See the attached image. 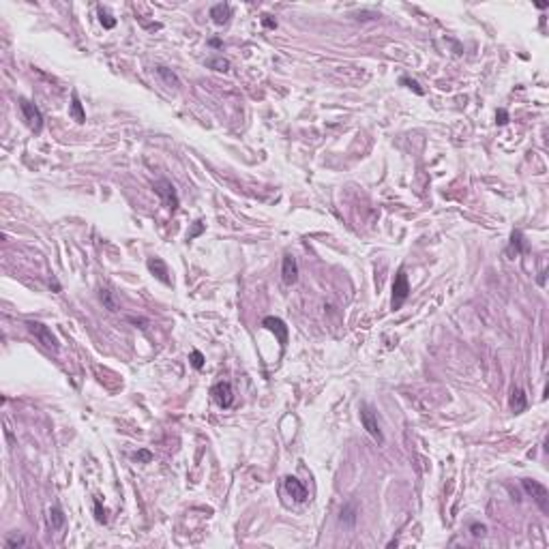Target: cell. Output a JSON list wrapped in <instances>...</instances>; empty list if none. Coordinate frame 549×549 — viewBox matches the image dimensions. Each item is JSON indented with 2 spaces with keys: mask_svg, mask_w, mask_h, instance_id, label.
<instances>
[{
  "mask_svg": "<svg viewBox=\"0 0 549 549\" xmlns=\"http://www.w3.org/2000/svg\"><path fill=\"white\" fill-rule=\"evenodd\" d=\"M262 24L266 26V28H277V22L270 15H262Z\"/></svg>",
  "mask_w": 549,
  "mask_h": 549,
  "instance_id": "f1b7e54d",
  "label": "cell"
},
{
  "mask_svg": "<svg viewBox=\"0 0 549 549\" xmlns=\"http://www.w3.org/2000/svg\"><path fill=\"white\" fill-rule=\"evenodd\" d=\"M208 67L210 69H215V71H230V62H227L225 58H210L208 60Z\"/></svg>",
  "mask_w": 549,
  "mask_h": 549,
  "instance_id": "44dd1931",
  "label": "cell"
},
{
  "mask_svg": "<svg viewBox=\"0 0 549 549\" xmlns=\"http://www.w3.org/2000/svg\"><path fill=\"white\" fill-rule=\"evenodd\" d=\"M341 524H346V526L356 524V504L354 502L344 506V511H341Z\"/></svg>",
  "mask_w": 549,
  "mask_h": 549,
  "instance_id": "2e32d148",
  "label": "cell"
},
{
  "mask_svg": "<svg viewBox=\"0 0 549 549\" xmlns=\"http://www.w3.org/2000/svg\"><path fill=\"white\" fill-rule=\"evenodd\" d=\"M496 123L498 125H506V123H509V112H506V110H498L496 112Z\"/></svg>",
  "mask_w": 549,
  "mask_h": 549,
  "instance_id": "83f0119b",
  "label": "cell"
},
{
  "mask_svg": "<svg viewBox=\"0 0 549 549\" xmlns=\"http://www.w3.org/2000/svg\"><path fill=\"white\" fill-rule=\"evenodd\" d=\"M522 487L526 489L528 496L534 498V502L539 504L541 511L549 513V491H547L545 485H541L539 481H534V479H524L522 481Z\"/></svg>",
  "mask_w": 549,
  "mask_h": 549,
  "instance_id": "277c9868",
  "label": "cell"
},
{
  "mask_svg": "<svg viewBox=\"0 0 549 549\" xmlns=\"http://www.w3.org/2000/svg\"><path fill=\"white\" fill-rule=\"evenodd\" d=\"M511 249H515V255L517 253H524L526 251V242H524V234L515 230L513 232V236H511Z\"/></svg>",
  "mask_w": 549,
  "mask_h": 549,
  "instance_id": "d6986e66",
  "label": "cell"
},
{
  "mask_svg": "<svg viewBox=\"0 0 549 549\" xmlns=\"http://www.w3.org/2000/svg\"><path fill=\"white\" fill-rule=\"evenodd\" d=\"M191 363H193L195 369H202L204 367V354L199 352V350H193V352H191Z\"/></svg>",
  "mask_w": 549,
  "mask_h": 549,
  "instance_id": "603a6c76",
  "label": "cell"
},
{
  "mask_svg": "<svg viewBox=\"0 0 549 549\" xmlns=\"http://www.w3.org/2000/svg\"><path fill=\"white\" fill-rule=\"evenodd\" d=\"M410 296V283H408V275H405V268H399L393 281V301H390V307L399 309L401 305L408 301Z\"/></svg>",
  "mask_w": 549,
  "mask_h": 549,
  "instance_id": "3957f363",
  "label": "cell"
},
{
  "mask_svg": "<svg viewBox=\"0 0 549 549\" xmlns=\"http://www.w3.org/2000/svg\"><path fill=\"white\" fill-rule=\"evenodd\" d=\"M97 13H99V19H101V24H103L105 28H114V26H116V19L110 15V11L105 9V6H99Z\"/></svg>",
  "mask_w": 549,
  "mask_h": 549,
  "instance_id": "ffe728a7",
  "label": "cell"
},
{
  "mask_svg": "<svg viewBox=\"0 0 549 549\" xmlns=\"http://www.w3.org/2000/svg\"><path fill=\"white\" fill-rule=\"evenodd\" d=\"M470 532H472V537L481 539V537H485V534H487V528H485L483 524H472V526H470Z\"/></svg>",
  "mask_w": 549,
  "mask_h": 549,
  "instance_id": "cb8c5ba5",
  "label": "cell"
},
{
  "mask_svg": "<svg viewBox=\"0 0 549 549\" xmlns=\"http://www.w3.org/2000/svg\"><path fill=\"white\" fill-rule=\"evenodd\" d=\"M509 405H511V410L515 412V414H519V412H524L526 410V405H528V399H526V393L519 386H515L511 390V399H509Z\"/></svg>",
  "mask_w": 549,
  "mask_h": 549,
  "instance_id": "4fadbf2b",
  "label": "cell"
},
{
  "mask_svg": "<svg viewBox=\"0 0 549 549\" xmlns=\"http://www.w3.org/2000/svg\"><path fill=\"white\" fill-rule=\"evenodd\" d=\"M262 324L266 326L268 331H273V333L277 335V337H279V344H281V348H286V344H288V326H286V322H283V320L268 316V318H264V322H262Z\"/></svg>",
  "mask_w": 549,
  "mask_h": 549,
  "instance_id": "ba28073f",
  "label": "cell"
},
{
  "mask_svg": "<svg viewBox=\"0 0 549 549\" xmlns=\"http://www.w3.org/2000/svg\"><path fill=\"white\" fill-rule=\"evenodd\" d=\"M210 17H212V22L215 24H227V19L232 17V9H230V4L227 2H219V4H215L210 9Z\"/></svg>",
  "mask_w": 549,
  "mask_h": 549,
  "instance_id": "7c38bea8",
  "label": "cell"
},
{
  "mask_svg": "<svg viewBox=\"0 0 549 549\" xmlns=\"http://www.w3.org/2000/svg\"><path fill=\"white\" fill-rule=\"evenodd\" d=\"M286 491L292 498H294L296 502H305V500H307V489H305V485L298 479H294V476H288V479H286Z\"/></svg>",
  "mask_w": 549,
  "mask_h": 549,
  "instance_id": "8fae6325",
  "label": "cell"
},
{
  "mask_svg": "<svg viewBox=\"0 0 549 549\" xmlns=\"http://www.w3.org/2000/svg\"><path fill=\"white\" fill-rule=\"evenodd\" d=\"M157 75H159L161 80L168 84V86H174V88L181 86V80L176 77V73H174L172 69H168V67H157Z\"/></svg>",
  "mask_w": 549,
  "mask_h": 549,
  "instance_id": "9a60e30c",
  "label": "cell"
},
{
  "mask_svg": "<svg viewBox=\"0 0 549 549\" xmlns=\"http://www.w3.org/2000/svg\"><path fill=\"white\" fill-rule=\"evenodd\" d=\"M24 545H26V539H22V537H9V539H6V547H9V549L24 547Z\"/></svg>",
  "mask_w": 549,
  "mask_h": 549,
  "instance_id": "484cf974",
  "label": "cell"
},
{
  "mask_svg": "<svg viewBox=\"0 0 549 549\" xmlns=\"http://www.w3.org/2000/svg\"><path fill=\"white\" fill-rule=\"evenodd\" d=\"M71 116H73L77 123H84L86 120V114H84V108H82V103H80V97L73 92V101H71Z\"/></svg>",
  "mask_w": 549,
  "mask_h": 549,
  "instance_id": "ac0fdd59",
  "label": "cell"
},
{
  "mask_svg": "<svg viewBox=\"0 0 549 549\" xmlns=\"http://www.w3.org/2000/svg\"><path fill=\"white\" fill-rule=\"evenodd\" d=\"M148 270L157 277L159 281H163L166 286H172V277H170V270L166 266V262L161 258H148Z\"/></svg>",
  "mask_w": 549,
  "mask_h": 549,
  "instance_id": "9c48e42d",
  "label": "cell"
},
{
  "mask_svg": "<svg viewBox=\"0 0 549 549\" xmlns=\"http://www.w3.org/2000/svg\"><path fill=\"white\" fill-rule=\"evenodd\" d=\"M47 522H49V526H52V530H58V528L65 526L67 517H65V513H62V511L58 509V506H54V509H49Z\"/></svg>",
  "mask_w": 549,
  "mask_h": 549,
  "instance_id": "5bb4252c",
  "label": "cell"
},
{
  "mask_svg": "<svg viewBox=\"0 0 549 549\" xmlns=\"http://www.w3.org/2000/svg\"><path fill=\"white\" fill-rule=\"evenodd\" d=\"M95 513H97V522L99 524H105L108 517H105V509H101V500H95Z\"/></svg>",
  "mask_w": 549,
  "mask_h": 549,
  "instance_id": "d4e9b609",
  "label": "cell"
},
{
  "mask_svg": "<svg viewBox=\"0 0 549 549\" xmlns=\"http://www.w3.org/2000/svg\"><path fill=\"white\" fill-rule=\"evenodd\" d=\"M26 329L30 331V335H34V339L39 341L43 348H47V350H58L60 344H58V339L54 337V333L47 329L45 324H41V322H32V320H28L26 322Z\"/></svg>",
  "mask_w": 549,
  "mask_h": 549,
  "instance_id": "7a4b0ae2",
  "label": "cell"
},
{
  "mask_svg": "<svg viewBox=\"0 0 549 549\" xmlns=\"http://www.w3.org/2000/svg\"><path fill=\"white\" fill-rule=\"evenodd\" d=\"M99 298H101V303H103L110 311H118V301H116V296H114V292H110V290L103 288L101 292H99Z\"/></svg>",
  "mask_w": 549,
  "mask_h": 549,
  "instance_id": "e0dca14e",
  "label": "cell"
},
{
  "mask_svg": "<svg viewBox=\"0 0 549 549\" xmlns=\"http://www.w3.org/2000/svg\"><path fill=\"white\" fill-rule=\"evenodd\" d=\"M19 110L24 114L26 125L30 127L32 131H41V127H43V114H41L37 105L32 101H28V99H19Z\"/></svg>",
  "mask_w": 549,
  "mask_h": 549,
  "instance_id": "8992f818",
  "label": "cell"
},
{
  "mask_svg": "<svg viewBox=\"0 0 549 549\" xmlns=\"http://www.w3.org/2000/svg\"><path fill=\"white\" fill-rule=\"evenodd\" d=\"M135 459L142 461V463H148V461L153 459V453H151V451H146V448H142V451L135 453Z\"/></svg>",
  "mask_w": 549,
  "mask_h": 549,
  "instance_id": "4316f807",
  "label": "cell"
},
{
  "mask_svg": "<svg viewBox=\"0 0 549 549\" xmlns=\"http://www.w3.org/2000/svg\"><path fill=\"white\" fill-rule=\"evenodd\" d=\"M153 189H155V193L161 197V202H163V206H166V208H170L172 212L178 208V193H176L174 184L170 183V181L161 178V181H157V183L153 184Z\"/></svg>",
  "mask_w": 549,
  "mask_h": 549,
  "instance_id": "5b68a950",
  "label": "cell"
},
{
  "mask_svg": "<svg viewBox=\"0 0 549 549\" xmlns=\"http://www.w3.org/2000/svg\"><path fill=\"white\" fill-rule=\"evenodd\" d=\"M210 395L217 401V405H221V408H230L232 401H234V390H232V384L230 382H217L215 386H212Z\"/></svg>",
  "mask_w": 549,
  "mask_h": 549,
  "instance_id": "52a82bcc",
  "label": "cell"
},
{
  "mask_svg": "<svg viewBox=\"0 0 549 549\" xmlns=\"http://www.w3.org/2000/svg\"><path fill=\"white\" fill-rule=\"evenodd\" d=\"M361 423L377 444H384V433L380 429V423H377V414L369 403H361Z\"/></svg>",
  "mask_w": 549,
  "mask_h": 549,
  "instance_id": "6da1fadb",
  "label": "cell"
},
{
  "mask_svg": "<svg viewBox=\"0 0 549 549\" xmlns=\"http://www.w3.org/2000/svg\"><path fill=\"white\" fill-rule=\"evenodd\" d=\"M281 275H283V283H296L298 279V266H296V258L294 255H283V266H281Z\"/></svg>",
  "mask_w": 549,
  "mask_h": 549,
  "instance_id": "30bf717a",
  "label": "cell"
},
{
  "mask_svg": "<svg viewBox=\"0 0 549 549\" xmlns=\"http://www.w3.org/2000/svg\"><path fill=\"white\" fill-rule=\"evenodd\" d=\"M399 82H401L403 86H408L410 90H414L416 95H425V90L418 86V82H416V80H410V77H401V80H399Z\"/></svg>",
  "mask_w": 549,
  "mask_h": 549,
  "instance_id": "7402d4cb",
  "label": "cell"
}]
</instances>
